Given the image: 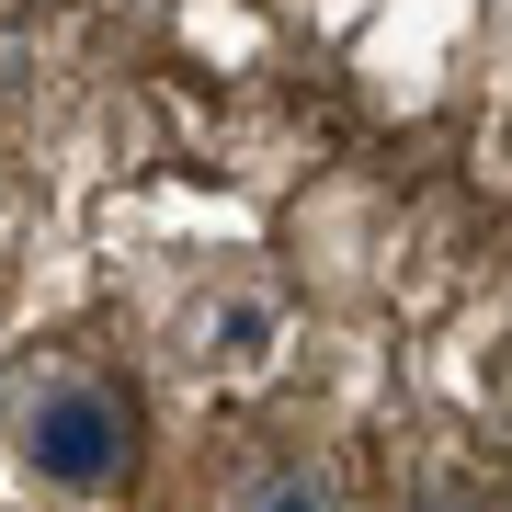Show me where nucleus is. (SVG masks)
Masks as SVG:
<instances>
[{
  "label": "nucleus",
  "instance_id": "obj_3",
  "mask_svg": "<svg viewBox=\"0 0 512 512\" xmlns=\"http://www.w3.org/2000/svg\"><path fill=\"white\" fill-rule=\"evenodd\" d=\"M421 512H490V501H478V490H433V501H421Z\"/></svg>",
  "mask_w": 512,
  "mask_h": 512
},
{
  "label": "nucleus",
  "instance_id": "obj_1",
  "mask_svg": "<svg viewBox=\"0 0 512 512\" xmlns=\"http://www.w3.org/2000/svg\"><path fill=\"white\" fill-rule=\"evenodd\" d=\"M12 444L23 467L57 478V490H114L137 467V399L114 376H80V365H46L12 387Z\"/></svg>",
  "mask_w": 512,
  "mask_h": 512
},
{
  "label": "nucleus",
  "instance_id": "obj_2",
  "mask_svg": "<svg viewBox=\"0 0 512 512\" xmlns=\"http://www.w3.org/2000/svg\"><path fill=\"white\" fill-rule=\"evenodd\" d=\"M239 512H330V478H308V467H262L251 490H239Z\"/></svg>",
  "mask_w": 512,
  "mask_h": 512
}]
</instances>
